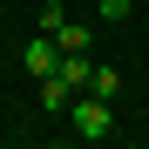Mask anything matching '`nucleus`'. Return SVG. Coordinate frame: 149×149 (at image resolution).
Instances as JSON below:
<instances>
[{
  "label": "nucleus",
  "mask_w": 149,
  "mask_h": 149,
  "mask_svg": "<svg viewBox=\"0 0 149 149\" xmlns=\"http://www.w3.org/2000/svg\"><path fill=\"white\" fill-rule=\"evenodd\" d=\"M68 122L81 142H109L115 136V102H102V95H81V102H68Z\"/></svg>",
  "instance_id": "obj_1"
},
{
  "label": "nucleus",
  "mask_w": 149,
  "mask_h": 149,
  "mask_svg": "<svg viewBox=\"0 0 149 149\" xmlns=\"http://www.w3.org/2000/svg\"><path fill=\"white\" fill-rule=\"evenodd\" d=\"M20 61H27V74H54L61 68V41L54 34H34L27 47H20Z\"/></svg>",
  "instance_id": "obj_2"
},
{
  "label": "nucleus",
  "mask_w": 149,
  "mask_h": 149,
  "mask_svg": "<svg viewBox=\"0 0 149 149\" xmlns=\"http://www.w3.org/2000/svg\"><path fill=\"white\" fill-rule=\"evenodd\" d=\"M68 102H74V81H61V74H41V109H47V115H68Z\"/></svg>",
  "instance_id": "obj_3"
},
{
  "label": "nucleus",
  "mask_w": 149,
  "mask_h": 149,
  "mask_svg": "<svg viewBox=\"0 0 149 149\" xmlns=\"http://www.w3.org/2000/svg\"><path fill=\"white\" fill-rule=\"evenodd\" d=\"M88 95H102V102H115V95H122V74H115V68H95V74H88Z\"/></svg>",
  "instance_id": "obj_4"
},
{
  "label": "nucleus",
  "mask_w": 149,
  "mask_h": 149,
  "mask_svg": "<svg viewBox=\"0 0 149 149\" xmlns=\"http://www.w3.org/2000/svg\"><path fill=\"white\" fill-rule=\"evenodd\" d=\"M54 41H61V54H88V27H74V20H61Z\"/></svg>",
  "instance_id": "obj_5"
},
{
  "label": "nucleus",
  "mask_w": 149,
  "mask_h": 149,
  "mask_svg": "<svg viewBox=\"0 0 149 149\" xmlns=\"http://www.w3.org/2000/svg\"><path fill=\"white\" fill-rule=\"evenodd\" d=\"M129 7H136V0H102V20H122Z\"/></svg>",
  "instance_id": "obj_6"
},
{
  "label": "nucleus",
  "mask_w": 149,
  "mask_h": 149,
  "mask_svg": "<svg viewBox=\"0 0 149 149\" xmlns=\"http://www.w3.org/2000/svg\"><path fill=\"white\" fill-rule=\"evenodd\" d=\"M136 7H142V0H136Z\"/></svg>",
  "instance_id": "obj_7"
}]
</instances>
